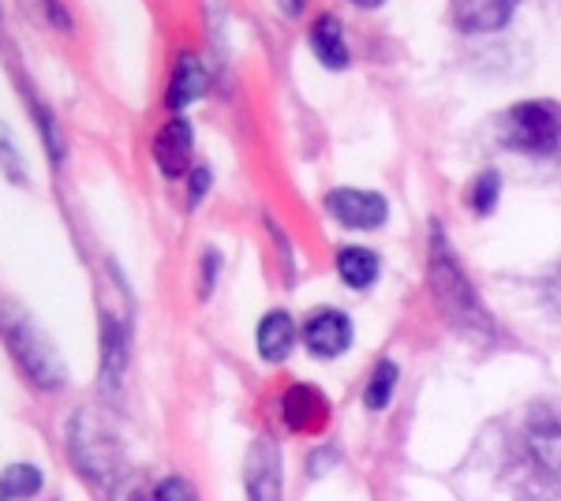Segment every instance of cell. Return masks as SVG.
<instances>
[{
    "label": "cell",
    "mask_w": 561,
    "mask_h": 501,
    "mask_svg": "<svg viewBox=\"0 0 561 501\" xmlns=\"http://www.w3.org/2000/svg\"><path fill=\"white\" fill-rule=\"evenodd\" d=\"M0 333L12 344L15 360L23 363V371L38 382L42 389H60L65 386V363H60L57 349L45 341V333L38 330L31 315L15 304H0Z\"/></svg>",
    "instance_id": "1"
},
{
    "label": "cell",
    "mask_w": 561,
    "mask_h": 501,
    "mask_svg": "<svg viewBox=\"0 0 561 501\" xmlns=\"http://www.w3.org/2000/svg\"><path fill=\"white\" fill-rule=\"evenodd\" d=\"M0 166L8 169V180H23L26 177L23 158H20V150H12V135H8L4 124H0Z\"/></svg>",
    "instance_id": "18"
},
{
    "label": "cell",
    "mask_w": 561,
    "mask_h": 501,
    "mask_svg": "<svg viewBox=\"0 0 561 501\" xmlns=\"http://www.w3.org/2000/svg\"><path fill=\"white\" fill-rule=\"evenodd\" d=\"M248 501H280V457L266 439L248 453Z\"/></svg>",
    "instance_id": "5"
},
{
    "label": "cell",
    "mask_w": 561,
    "mask_h": 501,
    "mask_svg": "<svg viewBox=\"0 0 561 501\" xmlns=\"http://www.w3.org/2000/svg\"><path fill=\"white\" fill-rule=\"evenodd\" d=\"M153 501H198L192 482H184L180 476H169L158 482V490H153Z\"/></svg>",
    "instance_id": "19"
},
{
    "label": "cell",
    "mask_w": 561,
    "mask_h": 501,
    "mask_svg": "<svg viewBox=\"0 0 561 501\" xmlns=\"http://www.w3.org/2000/svg\"><path fill=\"white\" fill-rule=\"evenodd\" d=\"M497 191H502V180H497V172H483V177H479V184H476V191H472V203H476L479 214H491L494 203H497Z\"/></svg>",
    "instance_id": "17"
},
{
    "label": "cell",
    "mask_w": 561,
    "mask_h": 501,
    "mask_svg": "<svg viewBox=\"0 0 561 501\" xmlns=\"http://www.w3.org/2000/svg\"><path fill=\"white\" fill-rule=\"evenodd\" d=\"M325 209L337 217L348 229H378L386 221V198L370 195V191L356 187H337L325 195Z\"/></svg>",
    "instance_id": "4"
},
{
    "label": "cell",
    "mask_w": 561,
    "mask_h": 501,
    "mask_svg": "<svg viewBox=\"0 0 561 501\" xmlns=\"http://www.w3.org/2000/svg\"><path fill=\"white\" fill-rule=\"evenodd\" d=\"M153 161H158L161 177H184L187 166H192V127L187 121H169L153 139Z\"/></svg>",
    "instance_id": "6"
},
{
    "label": "cell",
    "mask_w": 561,
    "mask_h": 501,
    "mask_svg": "<svg viewBox=\"0 0 561 501\" xmlns=\"http://www.w3.org/2000/svg\"><path fill=\"white\" fill-rule=\"evenodd\" d=\"M192 203H198V198H203V191H206V184H210V172L206 169H198V172H192Z\"/></svg>",
    "instance_id": "20"
},
{
    "label": "cell",
    "mask_w": 561,
    "mask_h": 501,
    "mask_svg": "<svg viewBox=\"0 0 561 501\" xmlns=\"http://www.w3.org/2000/svg\"><path fill=\"white\" fill-rule=\"evenodd\" d=\"M531 449L542 468L561 482V419L558 423H536L531 426Z\"/></svg>",
    "instance_id": "13"
},
{
    "label": "cell",
    "mask_w": 561,
    "mask_h": 501,
    "mask_svg": "<svg viewBox=\"0 0 561 501\" xmlns=\"http://www.w3.org/2000/svg\"><path fill=\"white\" fill-rule=\"evenodd\" d=\"M4 482V490L12 498H34L42 490V471L34 468V464H12V468L0 476Z\"/></svg>",
    "instance_id": "15"
},
{
    "label": "cell",
    "mask_w": 561,
    "mask_h": 501,
    "mask_svg": "<svg viewBox=\"0 0 561 501\" xmlns=\"http://www.w3.org/2000/svg\"><path fill=\"white\" fill-rule=\"evenodd\" d=\"M8 498H12V494H8V490H4V482H0V501H8Z\"/></svg>",
    "instance_id": "21"
},
{
    "label": "cell",
    "mask_w": 561,
    "mask_h": 501,
    "mask_svg": "<svg viewBox=\"0 0 561 501\" xmlns=\"http://www.w3.org/2000/svg\"><path fill=\"white\" fill-rule=\"evenodd\" d=\"M513 12H517L513 4H479V0L454 4V20L460 23V31H497L513 20Z\"/></svg>",
    "instance_id": "11"
},
{
    "label": "cell",
    "mask_w": 561,
    "mask_h": 501,
    "mask_svg": "<svg viewBox=\"0 0 561 501\" xmlns=\"http://www.w3.org/2000/svg\"><path fill=\"white\" fill-rule=\"evenodd\" d=\"M325 415H330V408H325V397L319 389L293 386L285 394V423L293 426V431H319L325 423Z\"/></svg>",
    "instance_id": "8"
},
{
    "label": "cell",
    "mask_w": 561,
    "mask_h": 501,
    "mask_svg": "<svg viewBox=\"0 0 561 501\" xmlns=\"http://www.w3.org/2000/svg\"><path fill=\"white\" fill-rule=\"evenodd\" d=\"M311 45L314 53H319V60L325 64V68H345L348 64V45H345V34H341V23L333 20V15H325V20L314 23L311 31Z\"/></svg>",
    "instance_id": "12"
},
{
    "label": "cell",
    "mask_w": 561,
    "mask_h": 501,
    "mask_svg": "<svg viewBox=\"0 0 561 501\" xmlns=\"http://www.w3.org/2000/svg\"><path fill=\"white\" fill-rule=\"evenodd\" d=\"M348 341H352V322L337 311H322L304 326V344L311 349V355H319V360L341 355L348 349Z\"/></svg>",
    "instance_id": "7"
},
{
    "label": "cell",
    "mask_w": 561,
    "mask_h": 501,
    "mask_svg": "<svg viewBox=\"0 0 561 501\" xmlns=\"http://www.w3.org/2000/svg\"><path fill=\"white\" fill-rule=\"evenodd\" d=\"M497 135L510 150L531 153V158H547L561 150V113L547 102H524L513 105L510 113L497 121Z\"/></svg>",
    "instance_id": "2"
},
{
    "label": "cell",
    "mask_w": 561,
    "mask_h": 501,
    "mask_svg": "<svg viewBox=\"0 0 561 501\" xmlns=\"http://www.w3.org/2000/svg\"><path fill=\"white\" fill-rule=\"evenodd\" d=\"M296 344V322L285 311H270L259 322V352L266 355L270 363H280Z\"/></svg>",
    "instance_id": "9"
},
{
    "label": "cell",
    "mask_w": 561,
    "mask_h": 501,
    "mask_svg": "<svg viewBox=\"0 0 561 501\" xmlns=\"http://www.w3.org/2000/svg\"><path fill=\"white\" fill-rule=\"evenodd\" d=\"M393 386H397V367L393 363H378L375 375H370V386H367V408L370 412H378V408L389 405V397H393Z\"/></svg>",
    "instance_id": "16"
},
{
    "label": "cell",
    "mask_w": 561,
    "mask_h": 501,
    "mask_svg": "<svg viewBox=\"0 0 561 501\" xmlns=\"http://www.w3.org/2000/svg\"><path fill=\"white\" fill-rule=\"evenodd\" d=\"M203 90H206V68L198 64V57H180L176 64V71H173V87H169V105L173 109H184V105H192L195 98H203Z\"/></svg>",
    "instance_id": "10"
},
{
    "label": "cell",
    "mask_w": 561,
    "mask_h": 501,
    "mask_svg": "<svg viewBox=\"0 0 561 501\" xmlns=\"http://www.w3.org/2000/svg\"><path fill=\"white\" fill-rule=\"evenodd\" d=\"M431 281H434V293H438L442 307H446L465 330H472V326H491V318L479 307L472 285H468L465 273H460L457 259L449 254V243L438 225L431 229Z\"/></svg>",
    "instance_id": "3"
},
{
    "label": "cell",
    "mask_w": 561,
    "mask_h": 501,
    "mask_svg": "<svg viewBox=\"0 0 561 501\" xmlns=\"http://www.w3.org/2000/svg\"><path fill=\"white\" fill-rule=\"evenodd\" d=\"M337 270L352 288H367L378 277V259L367 248H345L337 254Z\"/></svg>",
    "instance_id": "14"
}]
</instances>
